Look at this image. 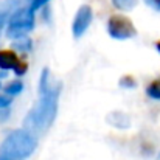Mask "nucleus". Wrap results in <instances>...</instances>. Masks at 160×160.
<instances>
[{
	"label": "nucleus",
	"instance_id": "f257e3e1",
	"mask_svg": "<svg viewBox=\"0 0 160 160\" xmlns=\"http://www.w3.org/2000/svg\"><path fill=\"white\" fill-rule=\"evenodd\" d=\"M39 90H41L39 101L25 117V129L30 131L31 134L45 132L52 126L58 112L61 84L59 82L54 84L50 76V72L44 70L41 76V82H39Z\"/></svg>",
	"mask_w": 160,
	"mask_h": 160
},
{
	"label": "nucleus",
	"instance_id": "f03ea898",
	"mask_svg": "<svg viewBox=\"0 0 160 160\" xmlns=\"http://www.w3.org/2000/svg\"><path fill=\"white\" fill-rule=\"evenodd\" d=\"M36 146H38V142L31 135L30 131L17 129V131H12L3 140V143L0 146V154L12 157V159L23 160L34 152Z\"/></svg>",
	"mask_w": 160,
	"mask_h": 160
},
{
	"label": "nucleus",
	"instance_id": "7ed1b4c3",
	"mask_svg": "<svg viewBox=\"0 0 160 160\" xmlns=\"http://www.w3.org/2000/svg\"><path fill=\"white\" fill-rule=\"evenodd\" d=\"M34 27V11L31 8H19L9 16L6 34L14 39L25 38Z\"/></svg>",
	"mask_w": 160,
	"mask_h": 160
},
{
	"label": "nucleus",
	"instance_id": "20e7f679",
	"mask_svg": "<svg viewBox=\"0 0 160 160\" xmlns=\"http://www.w3.org/2000/svg\"><path fill=\"white\" fill-rule=\"evenodd\" d=\"M107 31L113 39H120V41L131 39L137 34V30H135L132 20L121 14L110 16V19L107 22Z\"/></svg>",
	"mask_w": 160,
	"mask_h": 160
},
{
	"label": "nucleus",
	"instance_id": "39448f33",
	"mask_svg": "<svg viewBox=\"0 0 160 160\" xmlns=\"http://www.w3.org/2000/svg\"><path fill=\"white\" fill-rule=\"evenodd\" d=\"M0 68L14 70L16 75H23L28 70V64L17 58L12 50H0Z\"/></svg>",
	"mask_w": 160,
	"mask_h": 160
},
{
	"label": "nucleus",
	"instance_id": "423d86ee",
	"mask_svg": "<svg viewBox=\"0 0 160 160\" xmlns=\"http://www.w3.org/2000/svg\"><path fill=\"white\" fill-rule=\"evenodd\" d=\"M90 22H92V8L89 5H82L78 9V12H76V16L73 19V25H72L73 36L75 38H81L86 33V30L89 28Z\"/></svg>",
	"mask_w": 160,
	"mask_h": 160
},
{
	"label": "nucleus",
	"instance_id": "0eeeda50",
	"mask_svg": "<svg viewBox=\"0 0 160 160\" xmlns=\"http://www.w3.org/2000/svg\"><path fill=\"white\" fill-rule=\"evenodd\" d=\"M146 95L152 100H160V78L151 81L146 87Z\"/></svg>",
	"mask_w": 160,
	"mask_h": 160
},
{
	"label": "nucleus",
	"instance_id": "6e6552de",
	"mask_svg": "<svg viewBox=\"0 0 160 160\" xmlns=\"http://www.w3.org/2000/svg\"><path fill=\"white\" fill-rule=\"evenodd\" d=\"M22 89H23L22 82H20V81H14V82H9V84L5 87V93H8V95H11V97H16L17 93L22 92Z\"/></svg>",
	"mask_w": 160,
	"mask_h": 160
},
{
	"label": "nucleus",
	"instance_id": "1a4fd4ad",
	"mask_svg": "<svg viewBox=\"0 0 160 160\" xmlns=\"http://www.w3.org/2000/svg\"><path fill=\"white\" fill-rule=\"evenodd\" d=\"M113 6H117L118 9H123V11H129L132 9L135 5H137V0H112Z\"/></svg>",
	"mask_w": 160,
	"mask_h": 160
},
{
	"label": "nucleus",
	"instance_id": "9d476101",
	"mask_svg": "<svg viewBox=\"0 0 160 160\" xmlns=\"http://www.w3.org/2000/svg\"><path fill=\"white\" fill-rule=\"evenodd\" d=\"M11 9H12V3H3V5L0 6V28H2V25L5 23V20L8 19Z\"/></svg>",
	"mask_w": 160,
	"mask_h": 160
},
{
	"label": "nucleus",
	"instance_id": "9b49d317",
	"mask_svg": "<svg viewBox=\"0 0 160 160\" xmlns=\"http://www.w3.org/2000/svg\"><path fill=\"white\" fill-rule=\"evenodd\" d=\"M30 45H31V41H28L27 36H25V38H22V42H17L14 47L19 48V50H23V52H25V50H30Z\"/></svg>",
	"mask_w": 160,
	"mask_h": 160
},
{
	"label": "nucleus",
	"instance_id": "f8f14e48",
	"mask_svg": "<svg viewBox=\"0 0 160 160\" xmlns=\"http://www.w3.org/2000/svg\"><path fill=\"white\" fill-rule=\"evenodd\" d=\"M11 101H12V97L11 95H0V109H3V107H8L11 104Z\"/></svg>",
	"mask_w": 160,
	"mask_h": 160
},
{
	"label": "nucleus",
	"instance_id": "ddd939ff",
	"mask_svg": "<svg viewBox=\"0 0 160 160\" xmlns=\"http://www.w3.org/2000/svg\"><path fill=\"white\" fill-rule=\"evenodd\" d=\"M120 84L123 86V87H134L135 86V81H134V78L132 76H124V78H121V81H120Z\"/></svg>",
	"mask_w": 160,
	"mask_h": 160
},
{
	"label": "nucleus",
	"instance_id": "4468645a",
	"mask_svg": "<svg viewBox=\"0 0 160 160\" xmlns=\"http://www.w3.org/2000/svg\"><path fill=\"white\" fill-rule=\"evenodd\" d=\"M50 0H33L31 2V5H30V8L33 9V11H38L39 8H42L45 3H48Z\"/></svg>",
	"mask_w": 160,
	"mask_h": 160
},
{
	"label": "nucleus",
	"instance_id": "2eb2a0df",
	"mask_svg": "<svg viewBox=\"0 0 160 160\" xmlns=\"http://www.w3.org/2000/svg\"><path fill=\"white\" fill-rule=\"evenodd\" d=\"M145 3H146L149 8H152V9H156V11H160V0H145Z\"/></svg>",
	"mask_w": 160,
	"mask_h": 160
},
{
	"label": "nucleus",
	"instance_id": "dca6fc26",
	"mask_svg": "<svg viewBox=\"0 0 160 160\" xmlns=\"http://www.w3.org/2000/svg\"><path fill=\"white\" fill-rule=\"evenodd\" d=\"M8 113H9V110H8L6 107H3V109L0 110V118H2V121H3V120H6V117H8Z\"/></svg>",
	"mask_w": 160,
	"mask_h": 160
},
{
	"label": "nucleus",
	"instance_id": "f3484780",
	"mask_svg": "<svg viewBox=\"0 0 160 160\" xmlns=\"http://www.w3.org/2000/svg\"><path fill=\"white\" fill-rule=\"evenodd\" d=\"M0 160H19V159H12V157H8V156H3V154H0Z\"/></svg>",
	"mask_w": 160,
	"mask_h": 160
},
{
	"label": "nucleus",
	"instance_id": "a211bd4d",
	"mask_svg": "<svg viewBox=\"0 0 160 160\" xmlns=\"http://www.w3.org/2000/svg\"><path fill=\"white\" fill-rule=\"evenodd\" d=\"M156 48H157V52H159V53H160V41H159V42H157V44H156Z\"/></svg>",
	"mask_w": 160,
	"mask_h": 160
},
{
	"label": "nucleus",
	"instance_id": "6ab92c4d",
	"mask_svg": "<svg viewBox=\"0 0 160 160\" xmlns=\"http://www.w3.org/2000/svg\"><path fill=\"white\" fill-rule=\"evenodd\" d=\"M159 159H160V154H159Z\"/></svg>",
	"mask_w": 160,
	"mask_h": 160
}]
</instances>
